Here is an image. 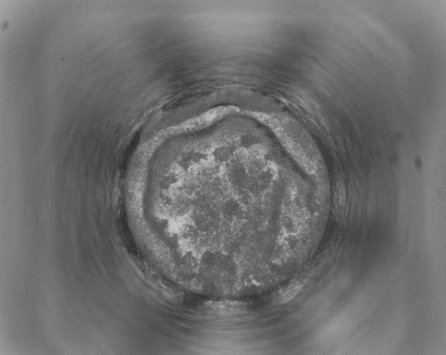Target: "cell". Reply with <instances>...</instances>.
<instances>
[{
    "label": "cell",
    "instance_id": "obj_1",
    "mask_svg": "<svg viewBox=\"0 0 446 355\" xmlns=\"http://www.w3.org/2000/svg\"><path fill=\"white\" fill-rule=\"evenodd\" d=\"M303 287L304 285L299 281L290 284L277 294L273 303L274 305H280L289 303L301 292Z\"/></svg>",
    "mask_w": 446,
    "mask_h": 355
},
{
    "label": "cell",
    "instance_id": "obj_2",
    "mask_svg": "<svg viewBox=\"0 0 446 355\" xmlns=\"http://www.w3.org/2000/svg\"><path fill=\"white\" fill-rule=\"evenodd\" d=\"M338 192H336L335 198V205L336 211L338 214L341 215V212L343 211V208L346 205V192L344 189L342 187L338 188Z\"/></svg>",
    "mask_w": 446,
    "mask_h": 355
}]
</instances>
